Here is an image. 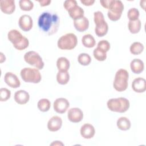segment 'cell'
Wrapping results in <instances>:
<instances>
[{
    "label": "cell",
    "instance_id": "cell-7",
    "mask_svg": "<svg viewBox=\"0 0 146 146\" xmlns=\"http://www.w3.org/2000/svg\"><path fill=\"white\" fill-rule=\"evenodd\" d=\"M78 39L73 33H67L60 36L57 43L59 48L70 50L74 49L77 45Z\"/></svg>",
    "mask_w": 146,
    "mask_h": 146
},
{
    "label": "cell",
    "instance_id": "cell-34",
    "mask_svg": "<svg viewBox=\"0 0 146 146\" xmlns=\"http://www.w3.org/2000/svg\"><path fill=\"white\" fill-rule=\"evenodd\" d=\"M110 43L107 40H102L98 43L97 47L100 50L107 52L110 49Z\"/></svg>",
    "mask_w": 146,
    "mask_h": 146
},
{
    "label": "cell",
    "instance_id": "cell-5",
    "mask_svg": "<svg viewBox=\"0 0 146 146\" xmlns=\"http://www.w3.org/2000/svg\"><path fill=\"white\" fill-rule=\"evenodd\" d=\"M94 21L96 25L95 33L99 37H102L106 35L108 30V26L104 20L103 14L98 11L94 13Z\"/></svg>",
    "mask_w": 146,
    "mask_h": 146
},
{
    "label": "cell",
    "instance_id": "cell-21",
    "mask_svg": "<svg viewBox=\"0 0 146 146\" xmlns=\"http://www.w3.org/2000/svg\"><path fill=\"white\" fill-rule=\"evenodd\" d=\"M70 66V61L66 57H60L56 60V67L59 71H67Z\"/></svg>",
    "mask_w": 146,
    "mask_h": 146
},
{
    "label": "cell",
    "instance_id": "cell-40",
    "mask_svg": "<svg viewBox=\"0 0 146 146\" xmlns=\"http://www.w3.org/2000/svg\"><path fill=\"white\" fill-rule=\"evenodd\" d=\"M6 60V57L5 56V55H3L2 52H1V63L3 62L4 61H5Z\"/></svg>",
    "mask_w": 146,
    "mask_h": 146
},
{
    "label": "cell",
    "instance_id": "cell-8",
    "mask_svg": "<svg viewBox=\"0 0 146 146\" xmlns=\"http://www.w3.org/2000/svg\"><path fill=\"white\" fill-rule=\"evenodd\" d=\"M124 10V5L121 1L112 0L108 8L107 16L112 21H118L122 14Z\"/></svg>",
    "mask_w": 146,
    "mask_h": 146
},
{
    "label": "cell",
    "instance_id": "cell-30",
    "mask_svg": "<svg viewBox=\"0 0 146 146\" xmlns=\"http://www.w3.org/2000/svg\"><path fill=\"white\" fill-rule=\"evenodd\" d=\"M78 61L82 66H88L91 62V58L88 54L81 53L78 55Z\"/></svg>",
    "mask_w": 146,
    "mask_h": 146
},
{
    "label": "cell",
    "instance_id": "cell-33",
    "mask_svg": "<svg viewBox=\"0 0 146 146\" xmlns=\"http://www.w3.org/2000/svg\"><path fill=\"white\" fill-rule=\"evenodd\" d=\"M11 96V92L6 88H1L0 89V100L1 102H5Z\"/></svg>",
    "mask_w": 146,
    "mask_h": 146
},
{
    "label": "cell",
    "instance_id": "cell-4",
    "mask_svg": "<svg viewBox=\"0 0 146 146\" xmlns=\"http://www.w3.org/2000/svg\"><path fill=\"white\" fill-rule=\"evenodd\" d=\"M129 78L128 72L123 68L117 71L115 75L113 82V88L119 92L125 91L128 87V80Z\"/></svg>",
    "mask_w": 146,
    "mask_h": 146
},
{
    "label": "cell",
    "instance_id": "cell-31",
    "mask_svg": "<svg viewBox=\"0 0 146 146\" xmlns=\"http://www.w3.org/2000/svg\"><path fill=\"white\" fill-rule=\"evenodd\" d=\"M93 55L94 58L98 61H104L107 58V52L100 50L98 47L94 49Z\"/></svg>",
    "mask_w": 146,
    "mask_h": 146
},
{
    "label": "cell",
    "instance_id": "cell-27",
    "mask_svg": "<svg viewBox=\"0 0 146 146\" xmlns=\"http://www.w3.org/2000/svg\"><path fill=\"white\" fill-rule=\"evenodd\" d=\"M143 44L139 42H133L130 46L129 50L132 54L137 55L140 54L144 50Z\"/></svg>",
    "mask_w": 146,
    "mask_h": 146
},
{
    "label": "cell",
    "instance_id": "cell-6",
    "mask_svg": "<svg viewBox=\"0 0 146 146\" xmlns=\"http://www.w3.org/2000/svg\"><path fill=\"white\" fill-rule=\"evenodd\" d=\"M20 75L22 80L26 83H38L42 79L41 74L37 68H23L21 70Z\"/></svg>",
    "mask_w": 146,
    "mask_h": 146
},
{
    "label": "cell",
    "instance_id": "cell-32",
    "mask_svg": "<svg viewBox=\"0 0 146 146\" xmlns=\"http://www.w3.org/2000/svg\"><path fill=\"white\" fill-rule=\"evenodd\" d=\"M140 15L139 11L136 8L130 9L127 13V17L129 21H134L139 19Z\"/></svg>",
    "mask_w": 146,
    "mask_h": 146
},
{
    "label": "cell",
    "instance_id": "cell-38",
    "mask_svg": "<svg viewBox=\"0 0 146 146\" xmlns=\"http://www.w3.org/2000/svg\"><path fill=\"white\" fill-rule=\"evenodd\" d=\"M38 2L39 3L40 6H48L51 3L50 0H42V1H38Z\"/></svg>",
    "mask_w": 146,
    "mask_h": 146
},
{
    "label": "cell",
    "instance_id": "cell-10",
    "mask_svg": "<svg viewBox=\"0 0 146 146\" xmlns=\"http://www.w3.org/2000/svg\"><path fill=\"white\" fill-rule=\"evenodd\" d=\"M70 106V103L67 99L64 98H57L54 102L53 107L54 111L58 113H64Z\"/></svg>",
    "mask_w": 146,
    "mask_h": 146
},
{
    "label": "cell",
    "instance_id": "cell-20",
    "mask_svg": "<svg viewBox=\"0 0 146 146\" xmlns=\"http://www.w3.org/2000/svg\"><path fill=\"white\" fill-rule=\"evenodd\" d=\"M130 67L133 73L139 74L143 71L144 69V64L141 59H134L131 62Z\"/></svg>",
    "mask_w": 146,
    "mask_h": 146
},
{
    "label": "cell",
    "instance_id": "cell-28",
    "mask_svg": "<svg viewBox=\"0 0 146 146\" xmlns=\"http://www.w3.org/2000/svg\"><path fill=\"white\" fill-rule=\"evenodd\" d=\"M37 106L38 109L42 112H47L49 110L51 107V103L47 99L43 98L39 100L38 102Z\"/></svg>",
    "mask_w": 146,
    "mask_h": 146
},
{
    "label": "cell",
    "instance_id": "cell-18",
    "mask_svg": "<svg viewBox=\"0 0 146 146\" xmlns=\"http://www.w3.org/2000/svg\"><path fill=\"white\" fill-rule=\"evenodd\" d=\"M74 26L75 29L79 32L87 30L89 27V21L86 17L74 20Z\"/></svg>",
    "mask_w": 146,
    "mask_h": 146
},
{
    "label": "cell",
    "instance_id": "cell-16",
    "mask_svg": "<svg viewBox=\"0 0 146 146\" xmlns=\"http://www.w3.org/2000/svg\"><path fill=\"white\" fill-rule=\"evenodd\" d=\"M132 88L137 93L145 92L146 90V81L145 79L141 77L135 78L132 83Z\"/></svg>",
    "mask_w": 146,
    "mask_h": 146
},
{
    "label": "cell",
    "instance_id": "cell-13",
    "mask_svg": "<svg viewBox=\"0 0 146 146\" xmlns=\"http://www.w3.org/2000/svg\"><path fill=\"white\" fill-rule=\"evenodd\" d=\"M4 80L9 87L13 88H18L21 86L20 80L17 76L11 72H7L5 74Z\"/></svg>",
    "mask_w": 146,
    "mask_h": 146
},
{
    "label": "cell",
    "instance_id": "cell-15",
    "mask_svg": "<svg viewBox=\"0 0 146 146\" xmlns=\"http://www.w3.org/2000/svg\"><path fill=\"white\" fill-rule=\"evenodd\" d=\"M62 125V120L58 116H52L47 123V128L51 132H56L60 129Z\"/></svg>",
    "mask_w": 146,
    "mask_h": 146
},
{
    "label": "cell",
    "instance_id": "cell-29",
    "mask_svg": "<svg viewBox=\"0 0 146 146\" xmlns=\"http://www.w3.org/2000/svg\"><path fill=\"white\" fill-rule=\"evenodd\" d=\"M19 5L21 9L23 11H29L34 7V3L30 0H21L19 2Z\"/></svg>",
    "mask_w": 146,
    "mask_h": 146
},
{
    "label": "cell",
    "instance_id": "cell-37",
    "mask_svg": "<svg viewBox=\"0 0 146 146\" xmlns=\"http://www.w3.org/2000/svg\"><path fill=\"white\" fill-rule=\"evenodd\" d=\"M80 2L82 4H83L84 6H90L92 5L94 3L95 1L94 0H80Z\"/></svg>",
    "mask_w": 146,
    "mask_h": 146
},
{
    "label": "cell",
    "instance_id": "cell-24",
    "mask_svg": "<svg viewBox=\"0 0 146 146\" xmlns=\"http://www.w3.org/2000/svg\"><path fill=\"white\" fill-rule=\"evenodd\" d=\"M83 45L87 48H92L95 46L96 42L94 36L91 34L84 35L82 39Z\"/></svg>",
    "mask_w": 146,
    "mask_h": 146
},
{
    "label": "cell",
    "instance_id": "cell-14",
    "mask_svg": "<svg viewBox=\"0 0 146 146\" xmlns=\"http://www.w3.org/2000/svg\"><path fill=\"white\" fill-rule=\"evenodd\" d=\"M1 11L6 14H11L15 9V1L14 0H1L0 1Z\"/></svg>",
    "mask_w": 146,
    "mask_h": 146
},
{
    "label": "cell",
    "instance_id": "cell-22",
    "mask_svg": "<svg viewBox=\"0 0 146 146\" xmlns=\"http://www.w3.org/2000/svg\"><path fill=\"white\" fill-rule=\"evenodd\" d=\"M68 13L70 17L74 20H75L84 17V11L83 9L80 6H79L78 5H76L75 7H74L72 9L69 10Z\"/></svg>",
    "mask_w": 146,
    "mask_h": 146
},
{
    "label": "cell",
    "instance_id": "cell-36",
    "mask_svg": "<svg viewBox=\"0 0 146 146\" xmlns=\"http://www.w3.org/2000/svg\"><path fill=\"white\" fill-rule=\"evenodd\" d=\"M112 2V0H103V1H100V3L101 5L105 9H108L111 3Z\"/></svg>",
    "mask_w": 146,
    "mask_h": 146
},
{
    "label": "cell",
    "instance_id": "cell-23",
    "mask_svg": "<svg viewBox=\"0 0 146 146\" xmlns=\"http://www.w3.org/2000/svg\"><path fill=\"white\" fill-rule=\"evenodd\" d=\"M117 128L121 131H127L131 128V121L126 117H119L116 122Z\"/></svg>",
    "mask_w": 146,
    "mask_h": 146
},
{
    "label": "cell",
    "instance_id": "cell-12",
    "mask_svg": "<svg viewBox=\"0 0 146 146\" xmlns=\"http://www.w3.org/2000/svg\"><path fill=\"white\" fill-rule=\"evenodd\" d=\"M67 117L71 122L79 123L83 118V113L79 108H72L68 111Z\"/></svg>",
    "mask_w": 146,
    "mask_h": 146
},
{
    "label": "cell",
    "instance_id": "cell-2",
    "mask_svg": "<svg viewBox=\"0 0 146 146\" xmlns=\"http://www.w3.org/2000/svg\"><path fill=\"white\" fill-rule=\"evenodd\" d=\"M7 38L17 50H25L29 45V39L17 30L13 29L9 31L7 34Z\"/></svg>",
    "mask_w": 146,
    "mask_h": 146
},
{
    "label": "cell",
    "instance_id": "cell-39",
    "mask_svg": "<svg viewBox=\"0 0 146 146\" xmlns=\"http://www.w3.org/2000/svg\"><path fill=\"white\" fill-rule=\"evenodd\" d=\"M51 145H63L64 144L60 141H54L53 143H52L51 144Z\"/></svg>",
    "mask_w": 146,
    "mask_h": 146
},
{
    "label": "cell",
    "instance_id": "cell-17",
    "mask_svg": "<svg viewBox=\"0 0 146 146\" xmlns=\"http://www.w3.org/2000/svg\"><path fill=\"white\" fill-rule=\"evenodd\" d=\"M80 133L81 136L87 139H90L92 138L95 133V130L94 127L88 123L83 124L80 130Z\"/></svg>",
    "mask_w": 146,
    "mask_h": 146
},
{
    "label": "cell",
    "instance_id": "cell-3",
    "mask_svg": "<svg viewBox=\"0 0 146 146\" xmlns=\"http://www.w3.org/2000/svg\"><path fill=\"white\" fill-rule=\"evenodd\" d=\"M107 105L108 108L112 112L124 113L129 109L130 104L127 99L120 97L109 99Z\"/></svg>",
    "mask_w": 146,
    "mask_h": 146
},
{
    "label": "cell",
    "instance_id": "cell-11",
    "mask_svg": "<svg viewBox=\"0 0 146 146\" xmlns=\"http://www.w3.org/2000/svg\"><path fill=\"white\" fill-rule=\"evenodd\" d=\"M18 25L20 29L24 31H30L33 25L32 18L27 14L22 15L20 17L18 21Z\"/></svg>",
    "mask_w": 146,
    "mask_h": 146
},
{
    "label": "cell",
    "instance_id": "cell-9",
    "mask_svg": "<svg viewBox=\"0 0 146 146\" xmlns=\"http://www.w3.org/2000/svg\"><path fill=\"white\" fill-rule=\"evenodd\" d=\"M24 60L27 63L38 70L43 69L44 65L41 56L34 51H30L26 52L24 55Z\"/></svg>",
    "mask_w": 146,
    "mask_h": 146
},
{
    "label": "cell",
    "instance_id": "cell-26",
    "mask_svg": "<svg viewBox=\"0 0 146 146\" xmlns=\"http://www.w3.org/2000/svg\"><path fill=\"white\" fill-rule=\"evenodd\" d=\"M70 80V75L67 71H58L56 74V80L61 85L68 83Z\"/></svg>",
    "mask_w": 146,
    "mask_h": 146
},
{
    "label": "cell",
    "instance_id": "cell-1",
    "mask_svg": "<svg viewBox=\"0 0 146 146\" xmlns=\"http://www.w3.org/2000/svg\"><path fill=\"white\" fill-rule=\"evenodd\" d=\"M60 19L58 15L51 11H44L38 18L39 29L48 35L55 34L59 26Z\"/></svg>",
    "mask_w": 146,
    "mask_h": 146
},
{
    "label": "cell",
    "instance_id": "cell-35",
    "mask_svg": "<svg viewBox=\"0 0 146 146\" xmlns=\"http://www.w3.org/2000/svg\"><path fill=\"white\" fill-rule=\"evenodd\" d=\"M77 5V2L75 0H67L64 2L63 6L64 9L68 11Z\"/></svg>",
    "mask_w": 146,
    "mask_h": 146
},
{
    "label": "cell",
    "instance_id": "cell-19",
    "mask_svg": "<svg viewBox=\"0 0 146 146\" xmlns=\"http://www.w3.org/2000/svg\"><path fill=\"white\" fill-rule=\"evenodd\" d=\"M30 99L29 94L23 90L17 91L14 94V100L19 104H25Z\"/></svg>",
    "mask_w": 146,
    "mask_h": 146
},
{
    "label": "cell",
    "instance_id": "cell-25",
    "mask_svg": "<svg viewBox=\"0 0 146 146\" xmlns=\"http://www.w3.org/2000/svg\"><path fill=\"white\" fill-rule=\"evenodd\" d=\"M141 23L140 19H137L134 21H129L128 25V30L132 34H137L138 33L141 29Z\"/></svg>",
    "mask_w": 146,
    "mask_h": 146
}]
</instances>
